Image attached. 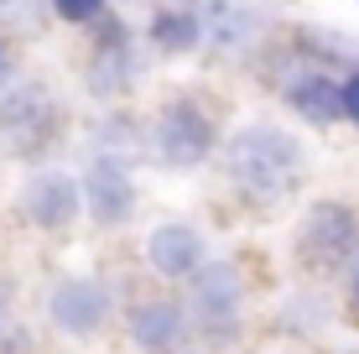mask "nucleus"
Listing matches in <instances>:
<instances>
[{
	"label": "nucleus",
	"mask_w": 359,
	"mask_h": 354,
	"mask_svg": "<svg viewBox=\"0 0 359 354\" xmlns=\"http://www.w3.org/2000/svg\"><path fill=\"white\" fill-rule=\"evenodd\" d=\"M6 83H11V47L0 42V89H6Z\"/></svg>",
	"instance_id": "16"
},
{
	"label": "nucleus",
	"mask_w": 359,
	"mask_h": 354,
	"mask_svg": "<svg viewBox=\"0 0 359 354\" xmlns=\"http://www.w3.org/2000/svg\"><path fill=\"white\" fill-rule=\"evenodd\" d=\"M287 104L313 125H333L344 120V83H333L328 73H297L287 83Z\"/></svg>",
	"instance_id": "9"
},
{
	"label": "nucleus",
	"mask_w": 359,
	"mask_h": 354,
	"mask_svg": "<svg viewBox=\"0 0 359 354\" xmlns=\"http://www.w3.org/2000/svg\"><path fill=\"white\" fill-rule=\"evenodd\" d=\"M146 255L162 276H193L203 266V240L193 235L188 224H162L151 240H146Z\"/></svg>",
	"instance_id": "10"
},
{
	"label": "nucleus",
	"mask_w": 359,
	"mask_h": 354,
	"mask_svg": "<svg viewBox=\"0 0 359 354\" xmlns=\"http://www.w3.org/2000/svg\"><path fill=\"white\" fill-rule=\"evenodd\" d=\"M214 151V120L198 104H167L151 125V156L162 167H198Z\"/></svg>",
	"instance_id": "2"
},
{
	"label": "nucleus",
	"mask_w": 359,
	"mask_h": 354,
	"mask_svg": "<svg viewBox=\"0 0 359 354\" xmlns=\"http://www.w3.org/2000/svg\"><path fill=\"white\" fill-rule=\"evenodd\" d=\"M182 308L177 302H141L135 308V318H130V334H135V344H141L146 354H172L177 349V339H182Z\"/></svg>",
	"instance_id": "11"
},
{
	"label": "nucleus",
	"mask_w": 359,
	"mask_h": 354,
	"mask_svg": "<svg viewBox=\"0 0 359 354\" xmlns=\"http://www.w3.org/2000/svg\"><path fill=\"white\" fill-rule=\"evenodd\" d=\"M151 42L162 47V53H193V47L203 42V21H198V11H156Z\"/></svg>",
	"instance_id": "13"
},
{
	"label": "nucleus",
	"mask_w": 359,
	"mask_h": 354,
	"mask_svg": "<svg viewBox=\"0 0 359 354\" xmlns=\"http://www.w3.org/2000/svg\"><path fill=\"white\" fill-rule=\"evenodd\" d=\"M240 297H245V287H240V271H234V266L219 261V266H198L193 271V313H198V323L234 328Z\"/></svg>",
	"instance_id": "7"
},
{
	"label": "nucleus",
	"mask_w": 359,
	"mask_h": 354,
	"mask_svg": "<svg viewBox=\"0 0 359 354\" xmlns=\"http://www.w3.org/2000/svg\"><path fill=\"white\" fill-rule=\"evenodd\" d=\"M344 120H354V125H359V73L344 83Z\"/></svg>",
	"instance_id": "15"
},
{
	"label": "nucleus",
	"mask_w": 359,
	"mask_h": 354,
	"mask_svg": "<svg viewBox=\"0 0 359 354\" xmlns=\"http://www.w3.org/2000/svg\"><path fill=\"white\" fill-rule=\"evenodd\" d=\"M83 203V182H73L68 172H42L27 182V198H21V209H27L32 224L42 229H63L73 214H79Z\"/></svg>",
	"instance_id": "8"
},
{
	"label": "nucleus",
	"mask_w": 359,
	"mask_h": 354,
	"mask_svg": "<svg viewBox=\"0 0 359 354\" xmlns=\"http://www.w3.org/2000/svg\"><path fill=\"white\" fill-rule=\"evenodd\" d=\"M83 203H89V214L99 219V224H120V219H130L135 209V182L130 172L120 167L115 151H99L89 177H83Z\"/></svg>",
	"instance_id": "5"
},
{
	"label": "nucleus",
	"mask_w": 359,
	"mask_h": 354,
	"mask_svg": "<svg viewBox=\"0 0 359 354\" xmlns=\"http://www.w3.org/2000/svg\"><path fill=\"white\" fill-rule=\"evenodd\" d=\"M6 318H11V308H6V297H0V328H6Z\"/></svg>",
	"instance_id": "17"
},
{
	"label": "nucleus",
	"mask_w": 359,
	"mask_h": 354,
	"mask_svg": "<svg viewBox=\"0 0 359 354\" xmlns=\"http://www.w3.org/2000/svg\"><path fill=\"white\" fill-rule=\"evenodd\" d=\"M53 11L63 21H94L99 11H104V0H53Z\"/></svg>",
	"instance_id": "14"
},
{
	"label": "nucleus",
	"mask_w": 359,
	"mask_h": 354,
	"mask_svg": "<svg viewBox=\"0 0 359 354\" xmlns=\"http://www.w3.org/2000/svg\"><path fill=\"white\" fill-rule=\"evenodd\" d=\"M354 308H359V271H354Z\"/></svg>",
	"instance_id": "18"
},
{
	"label": "nucleus",
	"mask_w": 359,
	"mask_h": 354,
	"mask_svg": "<svg viewBox=\"0 0 359 354\" xmlns=\"http://www.w3.org/2000/svg\"><path fill=\"white\" fill-rule=\"evenodd\" d=\"M104 318H109V292L89 276H73L53 292V323L68 339H94L104 328Z\"/></svg>",
	"instance_id": "6"
},
{
	"label": "nucleus",
	"mask_w": 359,
	"mask_h": 354,
	"mask_svg": "<svg viewBox=\"0 0 359 354\" xmlns=\"http://www.w3.org/2000/svg\"><path fill=\"white\" fill-rule=\"evenodd\" d=\"M53 130H57V109H53L47 94H36V89L16 94V100L0 109V141L11 146V156H27V151H36V146H47Z\"/></svg>",
	"instance_id": "4"
},
{
	"label": "nucleus",
	"mask_w": 359,
	"mask_h": 354,
	"mask_svg": "<svg viewBox=\"0 0 359 354\" xmlns=\"http://www.w3.org/2000/svg\"><path fill=\"white\" fill-rule=\"evenodd\" d=\"M229 177L240 182L250 198H281L297 177H302V146L276 125H245L229 141Z\"/></svg>",
	"instance_id": "1"
},
{
	"label": "nucleus",
	"mask_w": 359,
	"mask_h": 354,
	"mask_svg": "<svg viewBox=\"0 0 359 354\" xmlns=\"http://www.w3.org/2000/svg\"><path fill=\"white\" fill-rule=\"evenodd\" d=\"M198 21H203V42L229 47V53L255 36V16L245 6H234V0H208V6L198 11Z\"/></svg>",
	"instance_id": "12"
},
{
	"label": "nucleus",
	"mask_w": 359,
	"mask_h": 354,
	"mask_svg": "<svg viewBox=\"0 0 359 354\" xmlns=\"http://www.w3.org/2000/svg\"><path fill=\"white\" fill-rule=\"evenodd\" d=\"M359 250V219L344 203H318L302 219V255L313 266H344Z\"/></svg>",
	"instance_id": "3"
}]
</instances>
